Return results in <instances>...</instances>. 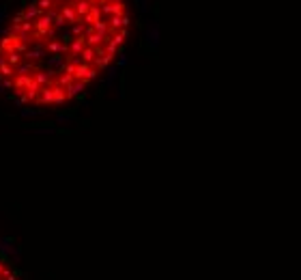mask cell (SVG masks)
<instances>
[{"mask_svg":"<svg viewBox=\"0 0 301 280\" xmlns=\"http://www.w3.org/2000/svg\"><path fill=\"white\" fill-rule=\"evenodd\" d=\"M127 0H31L0 33V84L33 108L75 99L119 56Z\"/></svg>","mask_w":301,"mask_h":280,"instance_id":"obj_1","label":"cell"},{"mask_svg":"<svg viewBox=\"0 0 301 280\" xmlns=\"http://www.w3.org/2000/svg\"><path fill=\"white\" fill-rule=\"evenodd\" d=\"M0 280H17V276L13 274V270L0 259Z\"/></svg>","mask_w":301,"mask_h":280,"instance_id":"obj_2","label":"cell"}]
</instances>
